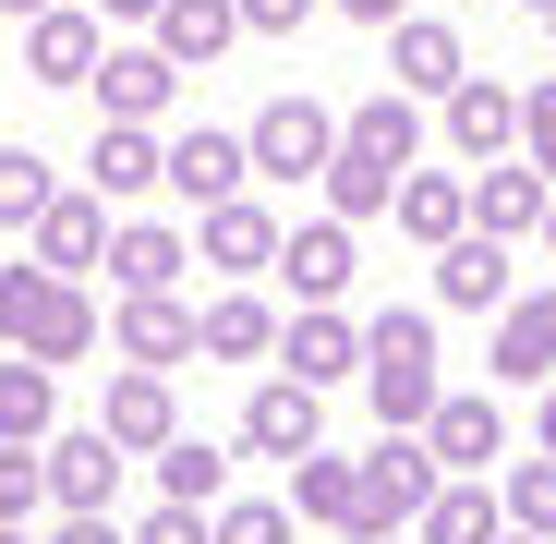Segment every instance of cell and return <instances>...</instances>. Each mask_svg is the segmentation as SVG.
<instances>
[{"mask_svg": "<svg viewBox=\"0 0 556 544\" xmlns=\"http://www.w3.org/2000/svg\"><path fill=\"white\" fill-rule=\"evenodd\" d=\"M98 61H110V13H98V0H49V13H25V73L49 85V98L98 85Z\"/></svg>", "mask_w": 556, "mask_h": 544, "instance_id": "obj_1", "label": "cell"}, {"mask_svg": "<svg viewBox=\"0 0 556 544\" xmlns=\"http://www.w3.org/2000/svg\"><path fill=\"white\" fill-rule=\"evenodd\" d=\"M291 303H351V279H363V230L327 206V218H303V230H278V266H266Z\"/></svg>", "mask_w": 556, "mask_h": 544, "instance_id": "obj_2", "label": "cell"}, {"mask_svg": "<svg viewBox=\"0 0 556 544\" xmlns=\"http://www.w3.org/2000/svg\"><path fill=\"white\" fill-rule=\"evenodd\" d=\"M242 460H278L291 472L303 447H327V388H303V376H254V400H242Z\"/></svg>", "mask_w": 556, "mask_h": 544, "instance_id": "obj_3", "label": "cell"}, {"mask_svg": "<svg viewBox=\"0 0 556 544\" xmlns=\"http://www.w3.org/2000/svg\"><path fill=\"white\" fill-rule=\"evenodd\" d=\"M278 376L363 388V315H351V303H291V315H278Z\"/></svg>", "mask_w": 556, "mask_h": 544, "instance_id": "obj_4", "label": "cell"}, {"mask_svg": "<svg viewBox=\"0 0 556 544\" xmlns=\"http://www.w3.org/2000/svg\"><path fill=\"white\" fill-rule=\"evenodd\" d=\"M412 435L435 447V472H496L508 460V400L496 388H435V412Z\"/></svg>", "mask_w": 556, "mask_h": 544, "instance_id": "obj_5", "label": "cell"}, {"mask_svg": "<svg viewBox=\"0 0 556 544\" xmlns=\"http://www.w3.org/2000/svg\"><path fill=\"white\" fill-rule=\"evenodd\" d=\"M278 230H291V218H278L254 181L218 194V206H194V254L218 266V279H266V266H278Z\"/></svg>", "mask_w": 556, "mask_h": 544, "instance_id": "obj_6", "label": "cell"}, {"mask_svg": "<svg viewBox=\"0 0 556 544\" xmlns=\"http://www.w3.org/2000/svg\"><path fill=\"white\" fill-rule=\"evenodd\" d=\"M447 472H435V447L424 435H376V447H363V532H412V508L435 496ZM351 532V544H363Z\"/></svg>", "mask_w": 556, "mask_h": 544, "instance_id": "obj_7", "label": "cell"}, {"mask_svg": "<svg viewBox=\"0 0 556 544\" xmlns=\"http://www.w3.org/2000/svg\"><path fill=\"white\" fill-rule=\"evenodd\" d=\"M242 146H254V169H266V181H315V169L339 157V110H315V98H266Z\"/></svg>", "mask_w": 556, "mask_h": 544, "instance_id": "obj_8", "label": "cell"}, {"mask_svg": "<svg viewBox=\"0 0 556 544\" xmlns=\"http://www.w3.org/2000/svg\"><path fill=\"white\" fill-rule=\"evenodd\" d=\"M37 460H49V508H110L122 472H134V447L110 423H73V435H37Z\"/></svg>", "mask_w": 556, "mask_h": 544, "instance_id": "obj_9", "label": "cell"}, {"mask_svg": "<svg viewBox=\"0 0 556 544\" xmlns=\"http://www.w3.org/2000/svg\"><path fill=\"white\" fill-rule=\"evenodd\" d=\"M435 122H447L459 169H484V157H520V85H496V73H459L447 98H435Z\"/></svg>", "mask_w": 556, "mask_h": 544, "instance_id": "obj_10", "label": "cell"}, {"mask_svg": "<svg viewBox=\"0 0 556 544\" xmlns=\"http://www.w3.org/2000/svg\"><path fill=\"white\" fill-rule=\"evenodd\" d=\"M110 230H122V218H110V194H98V181H61V194L37 206V230H25V242H37V266L85 279V266H110Z\"/></svg>", "mask_w": 556, "mask_h": 544, "instance_id": "obj_11", "label": "cell"}, {"mask_svg": "<svg viewBox=\"0 0 556 544\" xmlns=\"http://www.w3.org/2000/svg\"><path fill=\"white\" fill-rule=\"evenodd\" d=\"M110 339H122V363H194L206 351V315L181 303V291H122V315H110Z\"/></svg>", "mask_w": 556, "mask_h": 544, "instance_id": "obj_12", "label": "cell"}, {"mask_svg": "<svg viewBox=\"0 0 556 544\" xmlns=\"http://www.w3.org/2000/svg\"><path fill=\"white\" fill-rule=\"evenodd\" d=\"M520 279H508V242L496 230H459V242H435V315H484L496 327V303H508Z\"/></svg>", "mask_w": 556, "mask_h": 544, "instance_id": "obj_13", "label": "cell"}, {"mask_svg": "<svg viewBox=\"0 0 556 544\" xmlns=\"http://www.w3.org/2000/svg\"><path fill=\"white\" fill-rule=\"evenodd\" d=\"M169 85H181V61H169L157 37H134V49L98 61V85H85V98H98V122H157V110H169Z\"/></svg>", "mask_w": 556, "mask_h": 544, "instance_id": "obj_14", "label": "cell"}, {"mask_svg": "<svg viewBox=\"0 0 556 544\" xmlns=\"http://www.w3.org/2000/svg\"><path fill=\"white\" fill-rule=\"evenodd\" d=\"M85 181H98L110 206L157 194V181H169V134H157V122H98V146H85Z\"/></svg>", "mask_w": 556, "mask_h": 544, "instance_id": "obj_15", "label": "cell"}, {"mask_svg": "<svg viewBox=\"0 0 556 544\" xmlns=\"http://www.w3.org/2000/svg\"><path fill=\"white\" fill-rule=\"evenodd\" d=\"M98 339H110V315L85 303V279H61V266H49V291H37V315L13 327V351H37V363H85Z\"/></svg>", "mask_w": 556, "mask_h": 544, "instance_id": "obj_16", "label": "cell"}, {"mask_svg": "<svg viewBox=\"0 0 556 544\" xmlns=\"http://www.w3.org/2000/svg\"><path fill=\"white\" fill-rule=\"evenodd\" d=\"M242 181H254V146H242V134H218V122L169 134V194H181V206H218V194H242Z\"/></svg>", "mask_w": 556, "mask_h": 544, "instance_id": "obj_17", "label": "cell"}, {"mask_svg": "<svg viewBox=\"0 0 556 544\" xmlns=\"http://www.w3.org/2000/svg\"><path fill=\"white\" fill-rule=\"evenodd\" d=\"M544 194H556V181H544L532 157H484V169H472V230L532 242V230H544Z\"/></svg>", "mask_w": 556, "mask_h": 544, "instance_id": "obj_18", "label": "cell"}, {"mask_svg": "<svg viewBox=\"0 0 556 544\" xmlns=\"http://www.w3.org/2000/svg\"><path fill=\"white\" fill-rule=\"evenodd\" d=\"M556 376V291H508L496 303V388H544Z\"/></svg>", "mask_w": 556, "mask_h": 544, "instance_id": "obj_19", "label": "cell"}, {"mask_svg": "<svg viewBox=\"0 0 556 544\" xmlns=\"http://www.w3.org/2000/svg\"><path fill=\"white\" fill-rule=\"evenodd\" d=\"M388 218H400L424 254H435V242H459V230H472V169H400Z\"/></svg>", "mask_w": 556, "mask_h": 544, "instance_id": "obj_20", "label": "cell"}, {"mask_svg": "<svg viewBox=\"0 0 556 544\" xmlns=\"http://www.w3.org/2000/svg\"><path fill=\"white\" fill-rule=\"evenodd\" d=\"M339 146L376 157V169H412V157H424V98H412V85H376V98L339 122Z\"/></svg>", "mask_w": 556, "mask_h": 544, "instance_id": "obj_21", "label": "cell"}, {"mask_svg": "<svg viewBox=\"0 0 556 544\" xmlns=\"http://www.w3.org/2000/svg\"><path fill=\"white\" fill-rule=\"evenodd\" d=\"M496 532H508V508H496L484 472H447V484L412 508V544H496Z\"/></svg>", "mask_w": 556, "mask_h": 544, "instance_id": "obj_22", "label": "cell"}, {"mask_svg": "<svg viewBox=\"0 0 556 544\" xmlns=\"http://www.w3.org/2000/svg\"><path fill=\"white\" fill-rule=\"evenodd\" d=\"M388 73L412 85V98H447V85L472 73V61H459V25H435V13H400V25H388Z\"/></svg>", "mask_w": 556, "mask_h": 544, "instance_id": "obj_23", "label": "cell"}, {"mask_svg": "<svg viewBox=\"0 0 556 544\" xmlns=\"http://www.w3.org/2000/svg\"><path fill=\"white\" fill-rule=\"evenodd\" d=\"M291 508L327 520V532H363V460H351V447H303V460H291Z\"/></svg>", "mask_w": 556, "mask_h": 544, "instance_id": "obj_24", "label": "cell"}, {"mask_svg": "<svg viewBox=\"0 0 556 544\" xmlns=\"http://www.w3.org/2000/svg\"><path fill=\"white\" fill-rule=\"evenodd\" d=\"M146 37H157L181 73H206V61H230V49H242V0H169Z\"/></svg>", "mask_w": 556, "mask_h": 544, "instance_id": "obj_25", "label": "cell"}, {"mask_svg": "<svg viewBox=\"0 0 556 544\" xmlns=\"http://www.w3.org/2000/svg\"><path fill=\"white\" fill-rule=\"evenodd\" d=\"M181 266H194V230H169V218H122L110 230V279L122 291H169Z\"/></svg>", "mask_w": 556, "mask_h": 544, "instance_id": "obj_26", "label": "cell"}, {"mask_svg": "<svg viewBox=\"0 0 556 544\" xmlns=\"http://www.w3.org/2000/svg\"><path fill=\"white\" fill-rule=\"evenodd\" d=\"M122 447H134V460H146V447H169L181 435V412H169V376H157V363H122V388H110V412H98Z\"/></svg>", "mask_w": 556, "mask_h": 544, "instance_id": "obj_27", "label": "cell"}, {"mask_svg": "<svg viewBox=\"0 0 556 544\" xmlns=\"http://www.w3.org/2000/svg\"><path fill=\"white\" fill-rule=\"evenodd\" d=\"M230 460H242V447H206V435H169V447H146L157 496H181V508H218V496H230Z\"/></svg>", "mask_w": 556, "mask_h": 544, "instance_id": "obj_28", "label": "cell"}, {"mask_svg": "<svg viewBox=\"0 0 556 544\" xmlns=\"http://www.w3.org/2000/svg\"><path fill=\"white\" fill-rule=\"evenodd\" d=\"M49 423H61V363L13 351V363H0V435H13V447H37Z\"/></svg>", "mask_w": 556, "mask_h": 544, "instance_id": "obj_29", "label": "cell"}, {"mask_svg": "<svg viewBox=\"0 0 556 544\" xmlns=\"http://www.w3.org/2000/svg\"><path fill=\"white\" fill-rule=\"evenodd\" d=\"M206 351H218V363H278V315H266L254 279H230V291L206 303Z\"/></svg>", "mask_w": 556, "mask_h": 544, "instance_id": "obj_30", "label": "cell"}, {"mask_svg": "<svg viewBox=\"0 0 556 544\" xmlns=\"http://www.w3.org/2000/svg\"><path fill=\"white\" fill-rule=\"evenodd\" d=\"M363 412H376V435H412L435 412V363H363Z\"/></svg>", "mask_w": 556, "mask_h": 544, "instance_id": "obj_31", "label": "cell"}, {"mask_svg": "<svg viewBox=\"0 0 556 544\" xmlns=\"http://www.w3.org/2000/svg\"><path fill=\"white\" fill-rule=\"evenodd\" d=\"M363 363H435V303H376L363 315Z\"/></svg>", "mask_w": 556, "mask_h": 544, "instance_id": "obj_32", "label": "cell"}, {"mask_svg": "<svg viewBox=\"0 0 556 544\" xmlns=\"http://www.w3.org/2000/svg\"><path fill=\"white\" fill-rule=\"evenodd\" d=\"M206 532H218V544H303V508H291V496H218Z\"/></svg>", "mask_w": 556, "mask_h": 544, "instance_id": "obj_33", "label": "cell"}, {"mask_svg": "<svg viewBox=\"0 0 556 544\" xmlns=\"http://www.w3.org/2000/svg\"><path fill=\"white\" fill-rule=\"evenodd\" d=\"M496 508H508L520 532H544V544H556V447H532V460H508V472H496Z\"/></svg>", "mask_w": 556, "mask_h": 544, "instance_id": "obj_34", "label": "cell"}, {"mask_svg": "<svg viewBox=\"0 0 556 544\" xmlns=\"http://www.w3.org/2000/svg\"><path fill=\"white\" fill-rule=\"evenodd\" d=\"M315 181H327V206H339L351 230H363V218H388V194H400V169H376V157H351V146H339V157H327Z\"/></svg>", "mask_w": 556, "mask_h": 544, "instance_id": "obj_35", "label": "cell"}, {"mask_svg": "<svg viewBox=\"0 0 556 544\" xmlns=\"http://www.w3.org/2000/svg\"><path fill=\"white\" fill-rule=\"evenodd\" d=\"M61 194V169L37 146H0V230H37V206Z\"/></svg>", "mask_w": 556, "mask_h": 544, "instance_id": "obj_36", "label": "cell"}, {"mask_svg": "<svg viewBox=\"0 0 556 544\" xmlns=\"http://www.w3.org/2000/svg\"><path fill=\"white\" fill-rule=\"evenodd\" d=\"M37 508H49V460L0 435V520H37Z\"/></svg>", "mask_w": 556, "mask_h": 544, "instance_id": "obj_37", "label": "cell"}, {"mask_svg": "<svg viewBox=\"0 0 556 544\" xmlns=\"http://www.w3.org/2000/svg\"><path fill=\"white\" fill-rule=\"evenodd\" d=\"M520 157L556 181V73H544V85H520Z\"/></svg>", "mask_w": 556, "mask_h": 544, "instance_id": "obj_38", "label": "cell"}, {"mask_svg": "<svg viewBox=\"0 0 556 544\" xmlns=\"http://www.w3.org/2000/svg\"><path fill=\"white\" fill-rule=\"evenodd\" d=\"M134 544H218V532H206V508H181V496H157V508L134 520Z\"/></svg>", "mask_w": 556, "mask_h": 544, "instance_id": "obj_39", "label": "cell"}, {"mask_svg": "<svg viewBox=\"0 0 556 544\" xmlns=\"http://www.w3.org/2000/svg\"><path fill=\"white\" fill-rule=\"evenodd\" d=\"M37 291H49V266H37V254H25V266H0V339L37 315Z\"/></svg>", "mask_w": 556, "mask_h": 544, "instance_id": "obj_40", "label": "cell"}, {"mask_svg": "<svg viewBox=\"0 0 556 544\" xmlns=\"http://www.w3.org/2000/svg\"><path fill=\"white\" fill-rule=\"evenodd\" d=\"M315 0H242V37H303Z\"/></svg>", "mask_w": 556, "mask_h": 544, "instance_id": "obj_41", "label": "cell"}, {"mask_svg": "<svg viewBox=\"0 0 556 544\" xmlns=\"http://www.w3.org/2000/svg\"><path fill=\"white\" fill-rule=\"evenodd\" d=\"M49 544H134V532H122L110 508H61V532H49Z\"/></svg>", "mask_w": 556, "mask_h": 544, "instance_id": "obj_42", "label": "cell"}, {"mask_svg": "<svg viewBox=\"0 0 556 544\" xmlns=\"http://www.w3.org/2000/svg\"><path fill=\"white\" fill-rule=\"evenodd\" d=\"M339 13H351V25H376V37H388V25L412 13V0H339Z\"/></svg>", "mask_w": 556, "mask_h": 544, "instance_id": "obj_43", "label": "cell"}, {"mask_svg": "<svg viewBox=\"0 0 556 544\" xmlns=\"http://www.w3.org/2000/svg\"><path fill=\"white\" fill-rule=\"evenodd\" d=\"M98 13H110V25H157V13H169V0H98Z\"/></svg>", "mask_w": 556, "mask_h": 544, "instance_id": "obj_44", "label": "cell"}, {"mask_svg": "<svg viewBox=\"0 0 556 544\" xmlns=\"http://www.w3.org/2000/svg\"><path fill=\"white\" fill-rule=\"evenodd\" d=\"M532 447H556V376H544V412H532Z\"/></svg>", "mask_w": 556, "mask_h": 544, "instance_id": "obj_45", "label": "cell"}, {"mask_svg": "<svg viewBox=\"0 0 556 544\" xmlns=\"http://www.w3.org/2000/svg\"><path fill=\"white\" fill-rule=\"evenodd\" d=\"M532 242H544V254H556V194H544V230H532Z\"/></svg>", "mask_w": 556, "mask_h": 544, "instance_id": "obj_46", "label": "cell"}, {"mask_svg": "<svg viewBox=\"0 0 556 544\" xmlns=\"http://www.w3.org/2000/svg\"><path fill=\"white\" fill-rule=\"evenodd\" d=\"M0 544H37V532H25V520H0Z\"/></svg>", "mask_w": 556, "mask_h": 544, "instance_id": "obj_47", "label": "cell"}, {"mask_svg": "<svg viewBox=\"0 0 556 544\" xmlns=\"http://www.w3.org/2000/svg\"><path fill=\"white\" fill-rule=\"evenodd\" d=\"M496 544H544V532H520V520H508V532H496Z\"/></svg>", "mask_w": 556, "mask_h": 544, "instance_id": "obj_48", "label": "cell"}, {"mask_svg": "<svg viewBox=\"0 0 556 544\" xmlns=\"http://www.w3.org/2000/svg\"><path fill=\"white\" fill-rule=\"evenodd\" d=\"M0 13H49V0H0Z\"/></svg>", "mask_w": 556, "mask_h": 544, "instance_id": "obj_49", "label": "cell"}, {"mask_svg": "<svg viewBox=\"0 0 556 544\" xmlns=\"http://www.w3.org/2000/svg\"><path fill=\"white\" fill-rule=\"evenodd\" d=\"M520 13H544V25H556V0H520Z\"/></svg>", "mask_w": 556, "mask_h": 544, "instance_id": "obj_50", "label": "cell"}, {"mask_svg": "<svg viewBox=\"0 0 556 544\" xmlns=\"http://www.w3.org/2000/svg\"><path fill=\"white\" fill-rule=\"evenodd\" d=\"M363 544H412V532H363Z\"/></svg>", "mask_w": 556, "mask_h": 544, "instance_id": "obj_51", "label": "cell"}]
</instances>
